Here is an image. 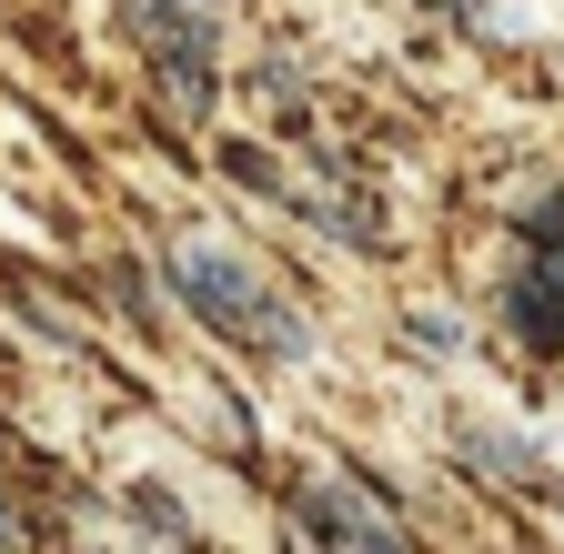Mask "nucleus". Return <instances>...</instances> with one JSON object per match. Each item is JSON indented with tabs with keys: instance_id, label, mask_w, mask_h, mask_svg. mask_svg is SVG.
<instances>
[{
	"instance_id": "nucleus-1",
	"label": "nucleus",
	"mask_w": 564,
	"mask_h": 554,
	"mask_svg": "<svg viewBox=\"0 0 564 554\" xmlns=\"http://www.w3.org/2000/svg\"><path fill=\"white\" fill-rule=\"evenodd\" d=\"M172 283H182V293H192L212 323H223V333L262 343L272 363H293V354H303V313H293V303H272V293L252 283V272H242L232 252H182V262H172Z\"/></svg>"
},
{
	"instance_id": "nucleus-2",
	"label": "nucleus",
	"mask_w": 564,
	"mask_h": 554,
	"mask_svg": "<svg viewBox=\"0 0 564 554\" xmlns=\"http://www.w3.org/2000/svg\"><path fill=\"white\" fill-rule=\"evenodd\" d=\"M162 72H172V111H212V21H162Z\"/></svg>"
},
{
	"instance_id": "nucleus-3",
	"label": "nucleus",
	"mask_w": 564,
	"mask_h": 554,
	"mask_svg": "<svg viewBox=\"0 0 564 554\" xmlns=\"http://www.w3.org/2000/svg\"><path fill=\"white\" fill-rule=\"evenodd\" d=\"M0 544H21V524H11V504H0Z\"/></svg>"
}]
</instances>
